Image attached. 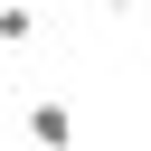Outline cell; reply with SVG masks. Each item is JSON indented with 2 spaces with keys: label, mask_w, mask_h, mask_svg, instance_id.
<instances>
[{
  "label": "cell",
  "mask_w": 151,
  "mask_h": 151,
  "mask_svg": "<svg viewBox=\"0 0 151 151\" xmlns=\"http://www.w3.org/2000/svg\"><path fill=\"white\" fill-rule=\"evenodd\" d=\"M142 9H151V0H142Z\"/></svg>",
  "instance_id": "obj_5"
},
{
  "label": "cell",
  "mask_w": 151,
  "mask_h": 151,
  "mask_svg": "<svg viewBox=\"0 0 151 151\" xmlns=\"http://www.w3.org/2000/svg\"><path fill=\"white\" fill-rule=\"evenodd\" d=\"M0 104H9V76H0Z\"/></svg>",
  "instance_id": "obj_4"
},
{
  "label": "cell",
  "mask_w": 151,
  "mask_h": 151,
  "mask_svg": "<svg viewBox=\"0 0 151 151\" xmlns=\"http://www.w3.org/2000/svg\"><path fill=\"white\" fill-rule=\"evenodd\" d=\"M28 142H38V151H76V104H66V94H38V104H28Z\"/></svg>",
  "instance_id": "obj_1"
},
{
  "label": "cell",
  "mask_w": 151,
  "mask_h": 151,
  "mask_svg": "<svg viewBox=\"0 0 151 151\" xmlns=\"http://www.w3.org/2000/svg\"><path fill=\"white\" fill-rule=\"evenodd\" d=\"M28 38H38V9L28 0H0V47H28Z\"/></svg>",
  "instance_id": "obj_2"
},
{
  "label": "cell",
  "mask_w": 151,
  "mask_h": 151,
  "mask_svg": "<svg viewBox=\"0 0 151 151\" xmlns=\"http://www.w3.org/2000/svg\"><path fill=\"white\" fill-rule=\"evenodd\" d=\"M104 9H142V0H104Z\"/></svg>",
  "instance_id": "obj_3"
}]
</instances>
